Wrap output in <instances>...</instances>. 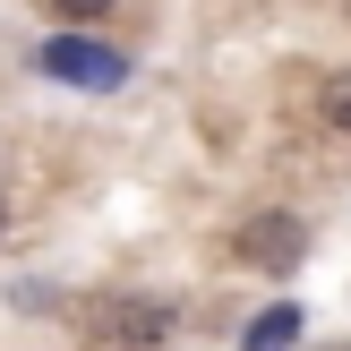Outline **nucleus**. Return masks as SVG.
Instances as JSON below:
<instances>
[{"label": "nucleus", "instance_id": "nucleus-1", "mask_svg": "<svg viewBox=\"0 0 351 351\" xmlns=\"http://www.w3.org/2000/svg\"><path fill=\"white\" fill-rule=\"evenodd\" d=\"M171 326H180L171 300H154V291H112L103 317H95V335L112 351H154V343H171Z\"/></svg>", "mask_w": 351, "mask_h": 351}, {"label": "nucleus", "instance_id": "nucleus-2", "mask_svg": "<svg viewBox=\"0 0 351 351\" xmlns=\"http://www.w3.org/2000/svg\"><path fill=\"white\" fill-rule=\"evenodd\" d=\"M34 69L60 77V86H86V95H112V86L129 77V60L103 51V43H86V34H51V43H34Z\"/></svg>", "mask_w": 351, "mask_h": 351}, {"label": "nucleus", "instance_id": "nucleus-3", "mask_svg": "<svg viewBox=\"0 0 351 351\" xmlns=\"http://www.w3.org/2000/svg\"><path fill=\"white\" fill-rule=\"evenodd\" d=\"M232 249H240V266H257V274H291V266L308 257V223L291 215V206H266V215L240 223Z\"/></svg>", "mask_w": 351, "mask_h": 351}, {"label": "nucleus", "instance_id": "nucleus-4", "mask_svg": "<svg viewBox=\"0 0 351 351\" xmlns=\"http://www.w3.org/2000/svg\"><path fill=\"white\" fill-rule=\"evenodd\" d=\"M291 343H300V308H291V300H274L266 317L240 335V351H291Z\"/></svg>", "mask_w": 351, "mask_h": 351}, {"label": "nucleus", "instance_id": "nucleus-5", "mask_svg": "<svg viewBox=\"0 0 351 351\" xmlns=\"http://www.w3.org/2000/svg\"><path fill=\"white\" fill-rule=\"evenodd\" d=\"M326 120H335V129L351 137V69H343V77H335V95H326Z\"/></svg>", "mask_w": 351, "mask_h": 351}, {"label": "nucleus", "instance_id": "nucleus-6", "mask_svg": "<svg viewBox=\"0 0 351 351\" xmlns=\"http://www.w3.org/2000/svg\"><path fill=\"white\" fill-rule=\"evenodd\" d=\"M51 9H60V17H103L112 0H51Z\"/></svg>", "mask_w": 351, "mask_h": 351}, {"label": "nucleus", "instance_id": "nucleus-7", "mask_svg": "<svg viewBox=\"0 0 351 351\" xmlns=\"http://www.w3.org/2000/svg\"><path fill=\"white\" fill-rule=\"evenodd\" d=\"M0 232H9V206H0Z\"/></svg>", "mask_w": 351, "mask_h": 351}]
</instances>
